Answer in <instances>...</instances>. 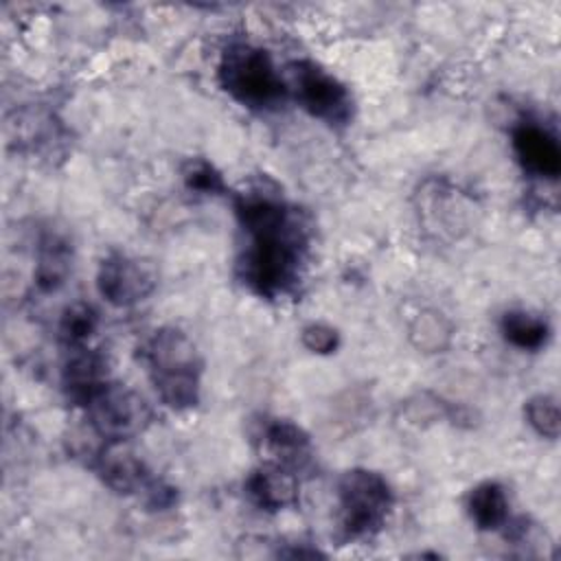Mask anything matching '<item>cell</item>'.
<instances>
[{
	"label": "cell",
	"mask_w": 561,
	"mask_h": 561,
	"mask_svg": "<svg viewBox=\"0 0 561 561\" xmlns=\"http://www.w3.org/2000/svg\"><path fill=\"white\" fill-rule=\"evenodd\" d=\"M451 327L438 311H423L410 324V340L425 353L443 351L449 344Z\"/></svg>",
	"instance_id": "17"
},
{
	"label": "cell",
	"mask_w": 561,
	"mask_h": 561,
	"mask_svg": "<svg viewBox=\"0 0 561 561\" xmlns=\"http://www.w3.org/2000/svg\"><path fill=\"white\" fill-rule=\"evenodd\" d=\"M289 90L298 105L313 118L342 127L353 116V96L348 88L320 64L300 59L289 66Z\"/></svg>",
	"instance_id": "5"
},
{
	"label": "cell",
	"mask_w": 561,
	"mask_h": 561,
	"mask_svg": "<svg viewBox=\"0 0 561 561\" xmlns=\"http://www.w3.org/2000/svg\"><path fill=\"white\" fill-rule=\"evenodd\" d=\"M513 153L519 162V167L541 180H557L561 173V147L557 142V136L535 123V121H522L515 125L511 136Z\"/></svg>",
	"instance_id": "8"
},
{
	"label": "cell",
	"mask_w": 561,
	"mask_h": 561,
	"mask_svg": "<svg viewBox=\"0 0 561 561\" xmlns=\"http://www.w3.org/2000/svg\"><path fill=\"white\" fill-rule=\"evenodd\" d=\"M182 180L197 195H224L226 182L217 167L204 158H191L182 169Z\"/></svg>",
	"instance_id": "19"
},
{
	"label": "cell",
	"mask_w": 561,
	"mask_h": 561,
	"mask_svg": "<svg viewBox=\"0 0 561 561\" xmlns=\"http://www.w3.org/2000/svg\"><path fill=\"white\" fill-rule=\"evenodd\" d=\"M234 215L250 237L239 259L245 287L267 300L291 294L298 287L309 243L302 215L270 180L252 182L234 193Z\"/></svg>",
	"instance_id": "1"
},
{
	"label": "cell",
	"mask_w": 561,
	"mask_h": 561,
	"mask_svg": "<svg viewBox=\"0 0 561 561\" xmlns=\"http://www.w3.org/2000/svg\"><path fill=\"white\" fill-rule=\"evenodd\" d=\"M94 469L101 482L121 495H140L153 478L142 458L136 456L125 443H105L96 456Z\"/></svg>",
	"instance_id": "9"
},
{
	"label": "cell",
	"mask_w": 561,
	"mask_h": 561,
	"mask_svg": "<svg viewBox=\"0 0 561 561\" xmlns=\"http://www.w3.org/2000/svg\"><path fill=\"white\" fill-rule=\"evenodd\" d=\"M99 327V313L88 302H72L61 311L59 337L70 346H85Z\"/></svg>",
	"instance_id": "16"
},
{
	"label": "cell",
	"mask_w": 561,
	"mask_h": 561,
	"mask_svg": "<svg viewBox=\"0 0 561 561\" xmlns=\"http://www.w3.org/2000/svg\"><path fill=\"white\" fill-rule=\"evenodd\" d=\"M243 491L248 500L265 513H278L298 502V480L294 471L276 462L252 469L243 482Z\"/></svg>",
	"instance_id": "10"
},
{
	"label": "cell",
	"mask_w": 561,
	"mask_h": 561,
	"mask_svg": "<svg viewBox=\"0 0 561 561\" xmlns=\"http://www.w3.org/2000/svg\"><path fill=\"white\" fill-rule=\"evenodd\" d=\"M142 359L164 405L171 410H188L199 403L202 357L182 329H156L142 348Z\"/></svg>",
	"instance_id": "2"
},
{
	"label": "cell",
	"mask_w": 561,
	"mask_h": 561,
	"mask_svg": "<svg viewBox=\"0 0 561 561\" xmlns=\"http://www.w3.org/2000/svg\"><path fill=\"white\" fill-rule=\"evenodd\" d=\"M107 383V368L101 353L75 346L70 348L64 368H61V386L79 405H88V401Z\"/></svg>",
	"instance_id": "12"
},
{
	"label": "cell",
	"mask_w": 561,
	"mask_h": 561,
	"mask_svg": "<svg viewBox=\"0 0 561 561\" xmlns=\"http://www.w3.org/2000/svg\"><path fill=\"white\" fill-rule=\"evenodd\" d=\"M140 495L145 506L151 511H167L178 502V491L160 478H151Z\"/></svg>",
	"instance_id": "21"
},
{
	"label": "cell",
	"mask_w": 561,
	"mask_h": 561,
	"mask_svg": "<svg viewBox=\"0 0 561 561\" xmlns=\"http://www.w3.org/2000/svg\"><path fill=\"white\" fill-rule=\"evenodd\" d=\"M72 270V245L66 237L48 232L39 239L33 280L39 291H57Z\"/></svg>",
	"instance_id": "13"
},
{
	"label": "cell",
	"mask_w": 561,
	"mask_h": 561,
	"mask_svg": "<svg viewBox=\"0 0 561 561\" xmlns=\"http://www.w3.org/2000/svg\"><path fill=\"white\" fill-rule=\"evenodd\" d=\"M524 416L528 425L543 438L554 440L559 436V401L552 394H535L524 403Z\"/></svg>",
	"instance_id": "18"
},
{
	"label": "cell",
	"mask_w": 561,
	"mask_h": 561,
	"mask_svg": "<svg viewBox=\"0 0 561 561\" xmlns=\"http://www.w3.org/2000/svg\"><path fill=\"white\" fill-rule=\"evenodd\" d=\"M256 443L272 458L270 462L287 469L302 467L311 456L309 434L289 419H263L256 432Z\"/></svg>",
	"instance_id": "11"
},
{
	"label": "cell",
	"mask_w": 561,
	"mask_h": 561,
	"mask_svg": "<svg viewBox=\"0 0 561 561\" xmlns=\"http://www.w3.org/2000/svg\"><path fill=\"white\" fill-rule=\"evenodd\" d=\"M217 79L224 92L239 105L256 112L278 107L289 94L272 55L250 42H230L217 66Z\"/></svg>",
	"instance_id": "3"
},
{
	"label": "cell",
	"mask_w": 561,
	"mask_h": 561,
	"mask_svg": "<svg viewBox=\"0 0 561 561\" xmlns=\"http://www.w3.org/2000/svg\"><path fill=\"white\" fill-rule=\"evenodd\" d=\"M394 506L390 482L373 469L355 467L337 480V524L346 541L375 537Z\"/></svg>",
	"instance_id": "4"
},
{
	"label": "cell",
	"mask_w": 561,
	"mask_h": 561,
	"mask_svg": "<svg viewBox=\"0 0 561 561\" xmlns=\"http://www.w3.org/2000/svg\"><path fill=\"white\" fill-rule=\"evenodd\" d=\"M300 342L307 351L316 355H329L335 353L340 346V333L324 322H311L300 331Z\"/></svg>",
	"instance_id": "20"
},
{
	"label": "cell",
	"mask_w": 561,
	"mask_h": 561,
	"mask_svg": "<svg viewBox=\"0 0 561 561\" xmlns=\"http://www.w3.org/2000/svg\"><path fill=\"white\" fill-rule=\"evenodd\" d=\"M500 331L502 337L519 351H539L550 337L548 320L526 309L506 311L500 320Z\"/></svg>",
	"instance_id": "15"
},
{
	"label": "cell",
	"mask_w": 561,
	"mask_h": 561,
	"mask_svg": "<svg viewBox=\"0 0 561 561\" xmlns=\"http://www.w3.org/2000/svg\"><path fill=\"white\" fill-rule=\"evenodd\" d=\"M508 495L506 489L495 480L476 484L467 495V513L476 528L500 530L508 524Z\"/></svg>",
	"instance_id": "14"
},
{
	"label": "cell",
	"mask_w": 561,
	"mask_h": 561,
	"mask_svg": "<svg viewBox=\"0 0 561 561\" xmlns=\"http://www.w3.org/2000/svg\"><path fill=\"white\" fill-rule=\"evenodd\" d=\"M158 287V272L145 259L110 252L96 270V289L114 307H131Z\"/></svg>",
	"instance_id": "7"
},
{
	"label": "cell",
	"mask_w": 561,
	"mask_h": 561,
	"mask_svg": "<svg viewBox=\"0 0 561 561\" xmlns=\"http://www.w3.org/2000/svg\"><path fill=\"white\" fill-rule=\"evenodd\" d=\"M85 408L90 425L101 438H105V443H127L151 421V410L136 390L110 381L88 401Z\"/></svg>",
	"instance_id": "6"
}]
</instances>
